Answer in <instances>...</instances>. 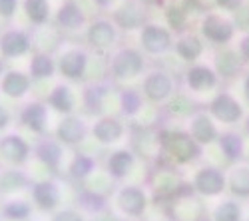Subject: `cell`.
<instances>
[{
	"label": "cell",
	"mask_w": 249,
	"mask_h": 221,
	"mask_svg": "<svg viewBox=\"0 0 249 221\" xmlns=\"http://www.w3.org/2000/svg\"><path fill=\"white\" fill-rule=\"evenodd\" d=\"M230 16H231V20H233V24H235L237 30H243V34L249 32V2H245L239 10H235Z\"/></svg>",
	"instance_id": "cell-38"
},
{
	"label": "cell",
	"mask_w": 249,
	"mask_h": 221,
	"mask_svg": "<svg viewBox=\"0 0 249 221\" xmlns=\"http://www.w3.org/2000/svg\"><path fill=\"white\" fill-rule=\"evenodd\" d=\"M32 48V36L24 30L10 28L0 34V54L4 58L24 56Z\"/></svg>",
	"instance_id": "cell-11"
},
{
	"label": "cell",
	"mask_w": 249,
	"mask_h": 221,
	"mask_svg": "<svg viewBox=\"0 0 249 221\" xmlns=\"http://www.w3.org/2000/svg\"><path fill=\"white\" fill-rule=\"evenodd\" d=\"M207 112H210L213 119H217L221 124H227V126H235L245 118L243 104L231 92H217L212 98L210 106H207Z\"/></svg>",
	"instance_id": "cell-3"
},
{
	"label": "cell",
	"mask_w": 249,
	"mask_h": 221,
	"mask_svg": "<svg viewBox=\"0 0 249 221\" xmlns=\"http://www.w3.org/2000/svg\"><path fill=\"white\" fill-rule=\"evenodd\" d=\"M22 6L26 12V18L32 24L42 26L48 22V18H50V2L48 0H24Z\"/></svg>",
	"instance_id": "cell-29"
},
{
	"label": "cell",
	"mask_w": 249,
	"mask_h": 221,
	"mask_svg": "<svg viewBox=\"0 0 249 221\" xmlns=\"http://www.w3.org/2000/svg\"><path fill=\"white\" fill-rule=\"evenodd\" d=\"M52 221H84V219L80 217V213H76V211H72V209H66V211L56 213Z\"/></svg>",
	"instance_id": "cell-43"
},
{
	"label": "cell",
	"mask_w": 249,
	"mask_h": 221,
	"mask_svg": "<svg viewBox=\"0 0 249 221\" xmlns=\"http://www.w3.org/2000/svg\"><path fill=\"white\" fill-rule=\"evenodd\" d=\"M116 24L126 28V30H134V28H142L146 24V4L142 0H128L124 2L116 14H114Z\"/></svg>",
	"instance_id": "cell-13"
},
{
	"label": "cell",
	"mask_w": 249,
	"mask_h": 221,
	"mask_svg": "<svg viewBox=\"0 0 249 221\" xmlns=\"http://www.w3.org/2000/svg\"><path fill=\"white\" fill-rule=\"evenodd\" d=\"M28 153H30V148L20 136L12 134V136H6L0 139V155H2L6 162L20 166L28 159Z\"/></svg>",
	"instance_id": "cell-18"
},
{
	"label": "cell",
	"mask_w": 249,
	"mask_h": 221,
	"mask_svg": "<svg viewBox=\"0 0 249 221\" xmlns=\"http://www.w3.org/2000/svg\"><path fill=\"white\" fill-rule=\"evenodd\" d=\"M86 40L94 48H110L116 42V24L106 18L94 20V22L88 26Z\"/></svg>",
	"instance_id": "cell-14"
},
{
	"label": "cell",
	"mask_w": 249,
	"mask_h": 221,
	"mask_svg": "<svg viewBox=\"0 0 249 221\" xmlns=\"http://www.w3.org/2000/svg\"><path fill=\"white\" fill-rule=\"evenodd\" d=\"M174 88H176L174 76L163 70H154L143 78V96L150 102H165L168 98H172Z\"/></svg>",
	"instance_id": "cell-8"
},
{
	"label": "cell",
	"mask_w": 249,
	"mask_h": 221,
	"mask_svg": "<svg viewBox=\"0 0 249 221\" xmlns=\"http://www.w3.org/2000/svg\"><path fill=\"white\" fill-rule=\"evenodd\" d=\"M92 134H94V137L98 139V142H102V144H114V142H118V139L122 137L124 128H122V124L118 122L116 118H102V119H98V122L94 124Z\"/></svg>",
	"instance_id": "cell-24"
},
{
	"label": "cell",
	"mask_w": 249,
	"mask_h": 221,
	"mask_svg": "<svg viewBox=\"0 0 249 221\" xmlns=\"http://www.w3.org/2000/svg\"><path fill=\"white\" fill-rule=\"evenodd\" d=\"M183 82L188 86L190 92L194 94H203V92H212L219 86V76L215 70L207 64H190V68L183 74Z\"/></svg>",
	"instance_id": "cell-7"
},
{
	"label": "cell",
	"mask_w": 249,
	"mask_h": 221,
	"mask_svg": "<svg viewBox=\"0 0 249 221\" xmlns=\"http://www.w3.org/2000/svg\"><path fill=\"white\" fill-rule=\"evenodd\" d=\"M245 2H247V0H213V4L221 12H230V14H233L235 10H239Z\"/></svg>",
	"instance_id": "cell-39"
},
{
	"label": "cell",
	"mask_w": 249,
	"mask_h": 221,
	"mask_svg": "<svg viewBox=\"0 0 249 221\" xmlns=\"http://www.w3.org/2000/svg\"><path fill=\"white\" fill-rule=\"evenodd\" d=\"M36 155L42 159L48 168L56 170L60 164V157H62V150L56 142H52V139H44V142L36 148Z\"/></svg>",
	"instance_id": "cell-32"
},
{
	"label": "cell",
	"mask_w": 249,
	"mask_h": 221,
	"mask_svg": "<svg viewBox=\"0 0 249 221\" xmlns=\"http://www.w3.org/2000/svg\"><path fill=\"white\" fill-rule=\"evenodd\" d=\"M18 8V0H0V18H12Z\"/></svg>",
	"instance_id": "cell-42"
},
{
	"label": "cell",
	"mask_w": 249,
	"mask_h": 221,
	"mask_svg": "<svg viewBox=\"0 0 249 221\" xmlns=\"http://www.w3.org/2000/svg\"><path fill=\"white\" fill-rule=\"evenodd\" d=\"M142 2H150V4H163L165 0H142Z\"/></svg>",
	"instance_id": "cell-49"
},
{
	"label": "cell",
	"mask_w": 249,
	"mask_h": 221,
	"mask_svg": "<svg viewBox=\"0 0 249 221\" xmlns=\"http://www.w3.org/2000/svg\"><path fill=\"white\" fill-rule=\"evenodd\" d=\"M94 2L100 6V8H108V6H112L116 0H94Z\"/></svg>",
	"instance_id": "cell-46"
},
{
	"label": "cell",
	"mask_w": 249,
	"mask_h": 221,
	"mask_svg": "<svg viewBox=\"0 0 249 221\" xmlns=\"http://www.w3.org/2000/svg\"><path fill=\"white\" fill-rule=\"evenodd\" d=\"M0 88H2V92L6 96H10V98H22L30 88V76H26L22 72L10 70V72L4 74Z\"/></svg>",
	"instance_id": "cell-26"
},
{
	"label": "cell",
	"mask_w": 249,
	"mask_h": 221,
	"mask_svg": "<svg viewBox=\"0 0 249 221\" xmlns=\"http://www.w3.org/2000/svg\"><path fill=\"white\" fill-rule=\"evenodd\" d=\"M243 130H245V134L249 136V114L243 118Z\"/></svg>",
	"instance_id": "cell-48"
},
{
	"label": "cell",
	"mask_w": 249,
	"mask_h": 221,
	"mask_svg": "<svg viewBox=\"0 0 249 221\" xmlns=\"http://www.w3.org/2000/svg\"><path fill=\"white\" fill-rule=\"evenodd\" d=\"M8 122H10V116H8V112L0 106V130L2 128H6L8 126Z\"/></svg>",
	"instance_id": "cell-45"
},
{
	"label": "cell",
	"mask_w": 249,
	"mask_h": 221,
	"mask_svg": "<svg viewBox=\"0 0 249 221\" xmlns=\"http://www.w3.org/2000/svg\"><path fill=\"white\" fill-rule=\"evenodd\" d=\"M82 202H90V205H86V209L90 211H100L104 209V197L102 195H96V193H86V195H82Z\"/></svg>",
	"instance_id": "cell-41"
},
{
	"label": "cell",
	"mask_w": 249,
	"mask_h": 221,
	"mask_svg": "<svg viewBox=\"0 0 249 221\" xmlns=\"http://www.w3.org/2000/svg\"><path fill=\"white\" fill-rule=\"evenodd\" d=\"M4 215L8 219H18V221H22L30 215V205L26 202H22V199H18V202H8L4 205Z\"/></svg>",
	"instance_id": "cell-35"
},
{
	"label": "cell",
	"mask_w": 249,
	"mask_h": 221,
	"mask_svg": "<svg viewBox=\"0 0 249 221\" xmlns=\"http://www.w3.org/2000/svg\"><path fill=\"white\" fill-rule=\"evenodd\" d=\"M32 197L40 209L44 211H52L56 205H58V199H60V193H58V187L56 184L52 182H40L32 187Z\"/></svg>",
	"instance_id": "cell-25"
},
{
	"label": "cell",
	"mask_w": 249,
	"mask_h": 221,
	"mask_svg": "<svg viewBox=\"0 0 249 221\" xmlns=\"http://www.w3.org/2000/svg\"><path fill=\"white\" fill-rule=\"evenodd\" d=\"M118 204L128 215H142L143 209H146V205H148V199H146V193H143L140 187L132 186V187H124L120 191Z\"/></svg>",
	"instance_id": "cell-21"
},
{
	"label": "cell",
	"mask_w": 249,
	"mask_h": 221,
	"mask_svg": "<svg viewBox=\"0 0 249 221\" xmlns=\"http://www.w3.org/2000/svg\"><path fill=\"white\" fill-rule=\"evenodd\" d=\"M140 46L152 56L165 54L170 48H174V32L165 24L146 22L140 28Z\"/></svg>",
	"instance_id": "cell-4"
},
{
	"label": "cell",
	"mask_w": 249,
	"mask_h": 221,
	"mask_svg": "<svg viewBox=\"0 0 249 221\" xmlns=\"http://www.w3.org/2000/svg\"><path fill=\"white\" fill-rule=\"evenodd\" d=\"M243 60L239 52L233 46H223L213 52V70L219 76V80H233L243 70Z\"/></svg>",
	"instance_id": "cell-9"
},
{
	"label": "cell",
	"mask_w": 249,
	"mask_h": 221,
	"mask_svg": "<svg viewBox=\"0 0 249 221\" xmlns=\"http://www.w3.org/2000/svg\"><path fill=\"white\" fill-rule=\"evenodd\" d=\"M170 110L174 114H178V116H194L196 114L194 102L188 96H176V100L170 104Z\"/></svg>",
	"instance_id": "cell-36"
},
{
	"label": "cell",
	"mask_w": 249,
	"mask_h": 221,
	"mask_svg": "<svg viewBox=\"0 0 249 221\" xmlns=\"http://www.w3.org/2000/svg\"><path fill=\"white\" fill-rule=\"evenodd\" d=\"M197 28H199V36L203 38V42H210L215 48L230 46L237 34V28L233 24L231 16L223 12H213V10H207L201 16Z\"/></svg>",
	"instance_id": "cell-2"
},
{
	"label": "cell",
	"mask_w": 249,
	"mask_h": 221,
	"mask_svg": "<svg viewBox=\"0 0 249 221\" xmlns=\"http://www.w3.org/2000/svg\"><path fill=\"white\" fill-rule=\"evenodd\" d=\"M192 187L196 193L203 197H217L227 189V177L225 171L215 166H203L196 171L192 179Z\"/></svg>",
	"instance_id": "cell-5"
},
{
	"label": "cell",
	"mask_w": 249,
	"mask_h": 221,
	"mask_svg": "<svg viewBox=\"0 0 249 221\" xmlns=\"http://www.w3.org/2000/svg\"><path fill=\"white\" fill-rule=\"evenodd\" d=\"M165 20H168V28L172 32L183 34L190 30V4H183L179 0H172L165 6Z\"/></svg>",
	"instance_id": "cell-20"
},
{
	"label": "cell",
	"mask_w": 249,
	"mask_h": 221,
	"mask_svg": "<svg viewBox=\"0 0 249 221\" xmlns=\"http://www.w3.org/2000/svg\"><path fill=\"white\" fill-rule=\"evenodd\" d=\"M217 144L219 150L223 153V157L227 159L230 164H239L243 155H245V139L239 132L235 130H225L219 134L217 137Z\"/></svg>",
	"instance_id": "cell-16"
},
{
	"label": "cell",
	"mask_w": 249,
	"mask_h": 221,
	"mask_svg": "<svg viewBox=\"0 0 249 221\" xmlns=\"http://www.w3.org/2000/svg\"><path fill=\"white\" fill-rule=\"evenodd\" d=\"M247 2H249V0H247Z\"/></svg>",
	"instance_id": "cell-51"
},
{
	"label": "cell",
	"mask_w": 249,
	"mask_h": 221,
	"mask_svg": "<svg viewBox=\"0 0 249 221\" xmlns=\"http://www.w3.org/2000/svg\"><path fill=\"white\" fill-rule=\"evenodd\" d=\"M142 104H143V98L138 90H124L122 92V110L124 114L128 116H134L142 110Z\"/></svg>",
	"instance_id": "cell-33"
},
{
	"label": "cell",
	"mask_w": 249,
	"mask_h": 221,
	"mask_svg": "<svg viewBox=\"0 0 249 221\" xmlns=\"http://www.w3.org/2000/svg\"><path fill=\"white\" fill-rule=\"evenodd\" d=\"M48 104L58 112H72L74 108V96L68 86H56L48 98Z\"/></svg>",
	"instance_id": "cell-31"
},
{
	"label": "cell",
	"mask_w": 249,
	"mask_h": 221,
	"mask_svg": "<svg viewBox=\"0 0 249 221\" xmlns=\"http://www.w3.org/2000/svg\"><path fill=\"white\" fill-rule=\"evenodd\" d=\"M192 221H213V219H212V215H207V213H199V215L194 217Z\"/></svg>",
	"instance_id": "cell-47"
},
{
	"label": "cell",
	"mask_w": 249,
	"mask_h": 221,
	"mask_svg": "<svg viewBox=\"0 0 249 221\" xmlns=\"http://www.w3.org/2000/svg\"><path fill=\"white\" fill-rule=\"evenodd\" d=\"M227 191L235 199H249V164H233V168L225 173Z\"/></svg>",
	"instance_id": "cell-17"
},
{
	"label": "cell",
	"mask_w": 249,
	"mask_h": 221,
	"mask_svg": "<svg viewBox=\"0 0 249 221\" xmlns=\"http://www.w3.org/2000/svg\"><path fill=\"white\" fill-rule=\"evenodd\" d=\"M2 70H4V66H2V60H0V74H2Z\"/></svg>",
	"instance_id": "cell-50"
},
{
	"label": "cell",
	"mask_w": 249,
	"mask_h": 221,
	"mask_svg": "<svg viewBox=\"0 0 249 221\" xmlns=\"http://www.w3.org/2000/svg\"><path fill=\"white\" fill-rule=\"evenodd\" d=\"M190 136L196 139V142L203 148V146H210L213 142H217L219 137V130L215 126V119L207 114V112H196L190 119Z\"/></svg>",
	"instance_id": "cell-10"
},
{
	"label": "cell",
	"mask_w": 249,
	"mask_h": 221,
	"mask_svg": "<svg viewBox=\"0 0 249 221\" xmlns=\"http://www.w3.org/2000/svg\"><path fill=\"white\" fill-rule=\"evenodd\" d=\"M235 50L239 52V56H241V60H243V64H249V32H245V34L239 36Z\"/></svg>",
	"instance_id": "cell-40"
},
{
	"label": "cell",
	"mask_w": 249,
	"mask_h": 221,
	"mask_svg": "<svg viewBox=\"0 0 249 221\" xmlns=\"http://www.w3.org/2000/svg\"><path fill=\"white\" fill-rule=\"evenodd\" d=\"M134 166V155L128 150H118L108 157V171L112 173V177L122 179L130 173Z\"/></svg>",
	"instance_id": "cell-28"
},
{
	"label": "cell",
	"mask_w": 249,
	"mask_h": 221,
	"mask_svg": "<svg viewBox=\"0 0 249 221\" xmlns=\"http://www.w3.org/2000/svg\"><path fill=\"white\" fill-rule=\"evenodd\" d=\"M160 144L176 164H192L197 162L203 153V148L185 130H163L160 134Z\"/></svg>",
	"instance_id": "cell-1"
},
{
	"label": "cell",
	"mask_w": 249,
	"mask_h": 221,
	"mask_svg": "<svg viewBox=\"0 0 249 221\" xmlns=\"http://www.w3.org/2000/svg\"><path fill=\"white\" fill-rule=\"evenodd\" d=\"M46 118H48V112L42 102H30L20 112V122L36 134H42L46 130Z\"/></svg>",
	"instance_id": "cell-22"
},
{
	"label": "cell",
	"mask_w": 249,
	"mask_h": 221,
	"mask_svg": "<svg viewBox=\"0 0 249 221\" xmlns=\"http://www.w3.org/2000/svg\"><path fill=\"white\" fill-rule=\"evenodd\" d=\"M56 24L64 30H78L86 24V14L74 0H66L56 12Z\"/></svg>",
	"instance_id": "cell-19"
},
{
	"label": "cell",
	"mask_w": 249,
	"mask_h": 221,
	"mask_svg": "<svg viewBox=\"0 0 249 221\" xmlns=\"http://www.w3.org/2000/svg\"><path fill=\"white\" fill-rule=\"evenodd\" d=\"M143 56L136 48H122L114 54L110 62V72L118 80H134L143 72Z\"/></svg>",
	"instance_id": "cell-6"
},
{
	"label": "cell",
	"mask_w": 249,
	"mask_h": 221,
	"mask_svg": "<svg viewBox=\"0 0 249 221\" xmlns=\"http://www.w3.org/2000/svg\"><path fill=\"white\" fill-rule=\"evenodd\" d=\"M88 66V54L80 48H70L58 58V70L62 76H66L70 80H78L84 74Z\"/></svg>",
	"instance_id": "cell-15"
},
{
	"label": "cell",
	"mask_w": 249,
	"mask_h": 221,
	"mask_svg": "<svg viewBox=\"0 0 249 221\" xmlns=\"http://www.w3.org/2000/svg\"><path fill=\"white\" fill-rule=\"evenodd\" d=\"M56 70V64L48 52H36L30 60V76L32 78H50Z\"/></svg>",
	"instance_id": "cell-30"
},
{
	"label": "cell",
	"mask_w": 249,
	"mask_h": 221,
	"mask_svg": "<svg viewBox=\"0 0 249 221\" xmlns=\"http://www.w3.org/2000/svg\"><path fill=\"white\" fill-rule=\"evenodd\" d=\"M92 170H94V159L88 155H82V153L76 155L70 164V173H72V177H78V179L86 177Z\"/></svg>",
	"instance_id": "cell-34"
},
{
	"label": "cell",
	"mask_w": 249,
	"mask_h": 221,
	"mask_svg": "<svg viewBox=\"0 0 249 221\" xmlns=\"http://www.w3.org/2000/svg\"><path fill=\"white\" fill-rule=\"evenodd\" d=\"M213 221H243V207L239 204V199L227 197L223 202H219L213 211H212Z\"/></svg>",
	"instance_id": "cell-27"
},
{
	"label": "cell",
	"mask_w": 249,
	"mask_h": 221,
	"mask_svg": "<svg viewBox=\"0 0 249 221\" xmlns=\"http://www.w3.org/2000/svg\"><path fill=\"white\" fill-rule=\"evenodd\" d=\"M56 136H58L60 142L74 146V144H80L82 139H84V136H86V126H84V122H82L80 118L68 116V118H64V119L60 122V126H58V130H56Z\"/></svg>",
	"instance_id": "cell-23"
},
{
	"label": "cell",
	"mask_w": 249,
	"mask_h": 221,
	"mask_svg": "<svg viewBox=\"0 0 249 221\" xmlns=\"http://www.w3.org/2000/svg\"><path fill=\"white\" fill-rule=\"evenodd\" d=\"M26 179L16 173V171H6L2 177H0V187H2L4 191H12V189H20L24 186Z\"/></svg>",
	"instance_id": "cell-37"
},
{
	"label": "cell",
	"mask_w": 249,
	"mask_h": 221,
	"mask_svg": "<svg viewBox=\"0 0 249 221\" xmlns=\"http://www.w3.org/2000/svg\"><path fill=\"white\" fill-rule=\"evenodd\" d=\"M241 90H243V98L247 100V104H249V72L243 74V82H241Z\"/></svg>",
	"instance_id": "cell-44"
},
{
	"label": "cell",
	"mask_w": 249,
	"mask_h": 221,
	"mask_svg": "<svg viewBox=\"0 0 249 221\" xmlns=\"http://www.w3.org/2000/svg\"><path fill=\"white\" fill-rule=\"evenodd\" d=\"M174 50H176V54L183 60V62L196 64L197 60L203 56V52H205V42H203V38L199 34L188 30V32L179 34L174 40Z\"/></svg>",
	"instance_id": "cell-12"
}]
</instances>
